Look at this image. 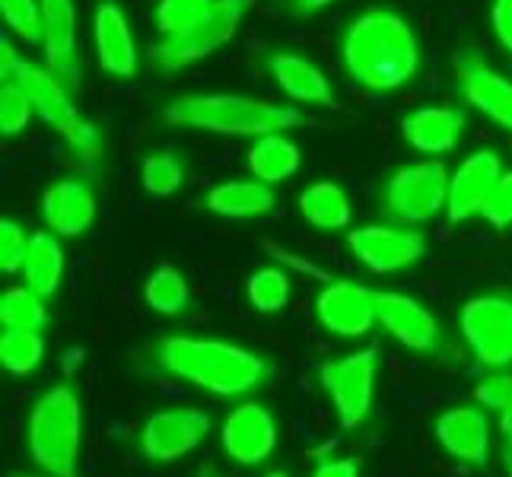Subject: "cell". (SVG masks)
<instances>
[{
  "label": "cell",
  "mask_w": 512,
  "mask_h": 477,
  "mask_svg": "<svg viewBox=\"0 0 512 477\" xmlns=\"http://www.w3.org/2000/svg\"><path fill=\"white\" fill-rule=\"evenodd\" d=\"M217 0H160L156 7V29L166 35H179L191 29L194 23H201L204 16L214 10Z\"/></svg>",
  "instance_id": "obj_32"
},
{
  "label": "cell",
  "mask_w": 512,
  "mask_h": 477,
  "mask_svg": "<svg viewBox=\"0 0 512 477\" xmlns=\"http://www.w3.org/2000/svg\"><path fill=\"white\" fill-rule=\"evenodd\" d=\"M277 446V423L261 404H242L223 423V449L239 465H261Z\"/></svg>",
  "instance_id": "obj_17"
},
{
  "label": "cell",
  "mask_w": 512,
  "mask_h": 477,
  "mask_svg": "<svg viewBox=\"0 0 512 477\" xmlns=\"http://www.w3.org/2000/svg\"><path fill=\"white\" fill-rule=\"evenodd\" d=\"M481 217L490 220L493 226H509L512 223V172H503V179L497 182V188H493Z\"/></svg>",
  "instance_id": "obj_37"
},
{
  "label": "cell",
  "mask_w": 512,
  "mask_h": 477,
  "mask_svg": "<svg viewBox=\"0 0 512 477\" xmlns=\"http://www.w3.org/2000/svg\"><path fill=\"white\" fill-rule=\"evenodd\" d=\"M0 80L23 86L35 105V115L67 140V147L80 156V163L86 169H93L99 163V156H102L99 128L80 118V112L74 109V102L67 96L64 80L55 74V70L23 61L16 55V48L7 42V35L0 39Z\"/></svg>",
  "instance_id": "obj_4"
},
{
  "label": "cell",
  "mask_w": 512,
  "mask_h": 477,
  "mask_svg": "<svg viewBox=\"0 0 512 477\" xmlns=\"http://www.w3.org/2000/svg\"><path fill=\"white\" fill-rule=\"evenodd\" d=\"M80 401L70 385L39 398L29 417V452L51 477H80Z\"/></svg>",
  "instance_id": "obj_5"
},
{
  "label": "cell",
  "mask_w": 512,
  "mask_h": 477,
  "mask_svg": "<svg viewBox=\"0 0 512 477\" xmlns=\"http://www.w3.org/2000/svg\"><path fill=\"white\" fill-rule=\"evenodd\" d=\"M462 334L484 366L512 363V299L490 293L465 303Z\"/></svg>",
  "instance_id": "obj_10"
},
{
  "label": "cell",
  "mask_w": 512,
  "mask_h": 477,
  "mask_svg": "<svg viewBox=\"0 0 512 477\" xmlns=\"http://www.w3.org/2000/svg\"><path fill=\"white\" fill-rule=\"evenodd\" d=\"M274 191L268 182H220L204 194V207L217 217L252 220L274 210Z\"/></svg>",
  "instance_id": "obj_23"
},
{
  "label": "cell",
  "mask_w": 512,
  "mask_h": 477,
  "mask_svg": "<svg viewBox=\"0 0 512 477\" xmlns=\"http://www.w3.org/2000/svg\"><path fill=\"white\" fill-rule=\"evenodd\" d=\"M341 58L357 86L369 93H392L417 74L420 48L411 26L395 10L369 7L344 29Z\"/></svg>",
  "instance_id": "obj_1"
},
{
  "label": "cell",
  "mask_w": 512,
  "mask_h": 477,
  "mask_svg": "<svg viewBox=\"0 0 512 477\" xmlns=\"http://www.w3.org/2000/svg\"><path fill=\"white\" fill-rule=\"evenodd\" d=\"M93 42L99 67L112 77H134L137 74V42L131 35L128 16L115 0H102L93 13Z\"/></svg>",
  "instance_id": "obj_18"
},
{
  "label": "cell",
  "mask_w": 512,
  "mask_h": 477,
  "mask_svg": "<svg viewBox=\"0 0 512 477\" xmlns=\"http://www.w3.org/2000/svg\"><path fill=\"white\" fill-rule=\"evenodd\" d=\"M376 366H379L376 347H366V350L350 353V357H344V360L319 366V379L325 385V392L334 404V414H338L344 430L360 427L369 414V408H373Z\"/></svg>",
  "instance_id": "obj_9"
},
{
  "label": "cell",
  "mask_w": 512,
  "mask_h": 477,
  "mask_svg": "<svg viewBox=\"0 0 512 477\" xmlns=\"http://www.w3.org/2000/svg\"><path fill=\"white\" fill-rule=\"evenodd\" d=\"M465 134V112L455 105H430V109H417L404 115L401 137L420 153H449L458 147Z\"/></svg>",
  "instance_id": "obj_21"
},
{
  "label": "cell",
  "mask_w": 512,
  "mask_h": 477,
  "mask_svg": "<svg viewBox=\"0 0 512 477\" xmlns=\"http://www.w3.org/2000/svg\"><path fill=\"white\" fill-rule=\"evenodd\" d=\"M331 4H334V0H290V10L296 16H312V13H322Z\"/></svg>",
  "instance_id": "obj_40"
},
{
  "label": "cell",
  "mask_w": 512,
  "mask_h": 477,
  "mask_svg": "<svg viewBox=\"0 0 512 477\" xmlns=\"http://www.w3.org/2000/svg\"><path fill=\"white\" fill-rule=\"evenodd\" d=\"M45 357V341L39 331H4L0 338V363L13 376H26Z\"/></svg>",
  "instance_id": "obj_29"
},
{
  "label": "cell",
  "mask_w": 512,
  "mask_h": 477,
  "mask_svg": "<svg viewBox=\"0 0 512 477\" xmlns=\"http://www.w3.org/2000/svg\"><path fill=\"white\" fill-rule=\"evenodd\" d=\"M474 398H478L481 408H490L500 414V430H503V439L509 443L512 439V379L509 376L484 379L478 388H474Z\"/></svg>",
  "instance_id": "obj_35"
},
{
  "label": "cell",
  "mask_w": 512,
  "mask_h": 477,
  "mask_svg": "<svg viewBox=\"0 0 512 477\" xmlns=\"http://www.w3.org/2000/svg\"><path fill=\"white\" fill-rule=\"evenodd\" d=\"M42 48H45V67L55 70L67 90H77L80 51H77L74 0H42Z\"/></svg>",
  "instance_id": "obj_16"
},
{
  "label": "cell",
  "mask_w": 512,
  "mask_h": 477,
  "mask_svg": "<svg viewBox=\"0 0 512 477\" xmlns=\"http://www.w3.org/2000/svg\"><path fill=\"white\" fill-rule=\"evenodd\" d=\"M61 277H64V252H61V242L55 233H32L29 239V252L23 261V280L32 293H39L42 299L55 296L61 287Z\"/></svg>",
  "instance_id": "obj_24"
},
{
  "label": "cell",
  "mask_w": 512,
  "mask_h": 477,
  "mask_svg": "<svg viewBox=\"0 0 512 477\" xmlns=\"http://www.w3.org/2000/svg\"><path fill=\"white\" fill-rule=\"evenodd\" d=\"M455 77L474 109L512 134V80L497 74L474 51H458L455 55Z\"/></svg>",
  "instance_id": "obj_13"
},
{
  "label": "cell",
  "mask_w": 512,
  "mask_h": 477,
  "mask_svg": "<svg viewBox=\"0 0 512 477\" xmlns=\"http://www.w3.org/2000/svg\"><path fill=\"white\" fill-rule=\"evenodd\" d=\"M449 198V172L436 159H420V163L401 166L392 172L385 185L382 207L385 217L398 226H420L433 220L439 210H446Z\"/></svg>",
  "instance_id": "obj_7"
},
{
  "label": "cell",
  "mask_w": 512,
  "mask_h": 477,
  "mask_svg": "<svg viewBox=\"0 0 512 477\" xmlns=\"http://www.w3.org/2000/svg\"><path fill=\"white\" fill-rule=\"evenodd\" d=\"M268 249L274 252V258L290 264V268L325 280L319 299H315V315H319V322L331 334H341V338H363V334L373 331V325L379 322V315H376L373 296H369V287L357 284V280L331 277L322 268L309 264L306 258H299V255H293L287 249H277V245H268Z\"/></svg>",
  "instance_id": "obj_6"
},
{
  "label": "cell",
  "mask_w": 512,
  "mask_h": 477,
  "mask_svg": "<svg viewBox=\"0 0 512 477\" xmlns=\"http://www.w3.org/2000/svg\"><path fill=\"white\" fill-rule=\"evenodd\" d=\"M503 465H506V474L512 477V439L503 446Z\"/></svg>",
  "instance_id": "obj_41"
},
{
  "label": "cell",
  "mask_w": 512,
  "mask_h": 477,
  "mask_svg": "<svg viewBox=\"0 0 512 477\" xmlns=\"http://www.w3.org/2000/svg\"><path fill=\"white\" fill-rule=\"evenodd\" d=\"M436 439L452 458L465 465H487L490 420L484 408H452L436 420Z\"/></svg>",
  "instance_id": "obj_20"
},
{
  "label": "cell",
  "mask_w": 512,
  "mask_h": 477,
  "mask_svg": "<svg viewBox=\"0 0 512 477\" xmlns=\"http://www.w3.org/2000/svg\"><path fill=\"white\" fill-rule=\"evenodd\" d=\"M299 169V147L287 134H264L249 147V172L258 182L277 185Z\"/></svg>",
  "instance_id": "obj_25"
},
{
  "label": "cell",
  "mask_w": 512,
  "mask_h": 477,
  "mask_svg": "<svg viewBox=\"0 0 512 477\" xmlns=\"http://www.w3.org/2000/svg\"><path fill=\"white\" fill-rule=\"evenodd\" d=\"M144 299L153 312L160 315H179L188 309V284L182 271H175L172 264H160L150 277H147V287H144Z\"/></svg>",
  "instance_id": "obj_28"
},
{
  "label": "cell",
  "mask_w": 512,
  "mask_h": 477,
  "mask_svg": "<svg viewBox=\"0 0 512 477\" xmlns=\"http://www.w3.org/2000/svg\"><path fill=\"white\" fill-rule=\"evenodd\" d=\"M210 417L198 408H172L153 414L140 430V449L150 462H175L204 443Z\"/></svg>",
  "instance_id": "obj_12"
},
{
  "label": "cell",
  "mask_w": 512,
  "mask_h": 477,
  "mask_svg": "<svg viewBox=\"0 0 512 477\" xmlns=\"http://www.w3.org/2000/svg\"><path fill=\"white\" fill-rule=\"evenodd\" d=\"M163 121L175 128L207 131V134H226V137H264V134H284L299 128L306 115L293 105L261 102L249 96H182L172 99L163 109Z\"/></svg>",
  "instance_id": "obj_3"
},
{
  "label": "cell",
  "mask_w": 512,
  "mask_h": 477,
  "mask_svg": "<svg viewBox=\"0 0 512 477\" xmlns=\"http://www.w3.org/2000/svg\"><path fill=\"white\" fill-rule=\"evenodd\" d=\"M13 477H35V474H13Z\"/></svg>",
  "instance_id": "obj_43"
},
{
  "label": "cell",
  "mask_w": 512,
  "mask_h": 477,
  "mask_svg": "<svg viewBox=\"0 0 512 477\" xmlns=\"http://www.w3.org/2000/svg\"><path fill=\"white\" fill-rule=\"evenodd\" d=\"M0 325L4 331H39L48 325V309L39 293L29 287H13L0 296Z\"/></svg>",
  "instance_id": "obj_27"
},
{
  "label": "cell",
  "mask_w": 512,
  "mask_h": 477,
  "mask_svg": "<svg viewBox=\"0 0 512 477\" xmlns=\"http://www.w3.org/2000/svg\"><path fill=\"white\" fill-rule=\"evenodd\" d=\"M299 214L315 229H344L350 223V198L334 182H312L299 194Z\"/></svg>",
  "instance_id": "obj_26"
},
{
  "label": "cell",
  "mask_w": 512,
  "mask_h": 477,
  "mask_svg": "<svg viewBox=\"0 0 512 477\" xmlns=\"http://www.w3.org/2000/svg\"><path fill=\"white\" fill-rule=\"evenodd\" d=\"M7 29L26 42H42V0H0Z\"/></svg>",
  "instance_id": "obj_34"
},
{
  "label": "cell",
  "mask_w": 512,
  "mask_h": 477,
  "mask_svg": "<svg viewBox=\"0 0 512 477\" xmlns=\"http://www.w3.org/2000/svg\"><path fill=\"white\" fill-rule=\"evenodd\" d=\"M369 296H373V303H376L379 325L392 334L398 344L420 350V353L436 350L439 325L417 299L395 293V290H376V287H369Z\"/></svg>",
  "instance_id": "obj_15"
},
{
  "label": "cell",
  "mask_w": 512,
  "mask_h": 477,
  "mask_svg": "<svg viewBox=\"0 0 512 477\" xmlns=\"http://www.w3.org/2000/svg\"><path fill=\"white\" fill-rule=\"evenodd\" d=\"M29 239L26 229L16 220H0V271L4 274H16L23 271V261L29 252Z\"/></svg>",
  "instance_id": "obj_36"
},
{
  "label": "cell",
  "mask_w": 512,
  "mask_h": 477,
  "mask_svg": "<svg viewBox=\"0 0 512 477\" xmlns=\"http://www.w3.org/2000/svg\"><path fill=\"white\" fill-rule=\"evenodd\" d=\"M35 112V105L29 99V93L20 83H4L0 86V134L4 137H16Z\"/></svg>",
  "instance_id": "obj_33"
},
{
  "label": "cell",
  "mask_w": 512,
  "mask_h": 477,
  "mask_svg": "<svg viewBox=\"0 0 512 477\" xmlns=\"http://www.w3.org/2000/svg\"><path fill=\"white\" fill-rule=\"evenodd\" d=\"M350 252L373 274H395L427 255V236L401 226H360L347 233Z\"/></svg>",
  "instance_id": "obj_11"
},
{
  "label": "cell",
  "mask_w": 512,
  "mask_h": 477,
  "mask_svg": "<svg viewBox=\"0 0 512 477\" xmlns=\"http://www.w3.org/2000/svg\"><path fill=\"white\" fill-rule=\"evenodd\" d=\"M264 64H268V74L274 77V83L293 102L322 105V109H331L334 105L331 83L312 61L293 55V51H271V55L264 58Z\"/></svg>",
  "instance_id": "obj_22"
},
{
  "label": "cell",
  "mask_w": 512,
  "mask_h": 477,
  "mask_svg": "<svg viewBox=\"0 0 512 477\" xmlns=\"http://www.w3.org/2000/svg\"><path fill=\"white\" fill-rule=\"evenodd\" d=\"M357 474H360V465L353 462V458H325L312 477H357Z\"/></svg>",
  "instance_id": "obj_39"
},
{
  "label": "cell",
  "mask_w": 512,
  "mask_h": 477,
  "mask_svg": "<svg viewBox=\"0 0 512 477\" xmlns=\"http://www.w3.org/2000/svg\"><path fill=\"white\" fill-rule=\"evenodd\" d=\"M249 303L258 312H280L290 299V277L280 268H261L249 277Z\"/></svg>",
  "instance_id": "obj_31"
},
{
  "label": "cell",
  "mask_w": 512,
  "mask_h": 477,
  "mask_svg": "<svg viewBox=\"0 0 512 477\" xmlns=\"http://www.w3.org/2000/svg\"><path fill=\"white\" fill-rule=\"evenodd\" d=\"M42 217L55 236H64V239L83 236L96 220V194L90 182H83V179L55 182L42 198Z\"/></svg>",
  "instance_id": "obj_19"
},
{
  "label": "cell",
  "mask_w": 512,
  "mask_h": 477,
  "mask_svg": "<svg viewBox=\"0 0 512 477\" xmlns=\"http://www.w3.org/2000/svg\"><path fill=\"white\" fill-rule=\"evenodd\" d=\"M245 10H249V0H217L214 10L201 23H194L179 35H166L153 51V64L172 74V70H182L194 61L214 55L217 48H223L236 35Z\"/></svg>",
  "instance_id": "obj_8"
},
{
  "label": "cell",
  "mask_w": 512,
  "mask_h": 477,
  "mask_svg": "<svg viewBox=\"0 0 512 477\" xmlns=\"http://www.w3.org/2000/svg\"><path fill=\"white\" fill-rule=\"evenodd\" d=\"M140 182L153 198H169L185 182V163L175 153H150L140 166Z\"/></svg>",
  "instance_id": "obj_30"
},
{
  "label": "cell",
  "mask_w": 512,
  "mask_h": 477,
  "mask_svg": "<svg viewBox=\"0 0 512 477\" xmlns=\"http://www.w3.org/2000/svg\"><path fill=\"white\" fill-rule=\"evenodd\" d=\"M503 179V163L493 150L471 153L462 166L449 175V198L446 217L449 223H465L471 217L484 214V204L490 201L493 188Z\"/></svg>",
  "instance_id": "obj_14"
},
{
  "label": "cell",
  "mask_w": 512,
  "mask_h": 477,
  "mask_svg": "<svg viewBox=\"0 0 512 477\" xmlns=\"http://www.w3.org/2000/svg\"><path fill=\"white\" fill-rule=\"evenodd\" d=\"M490 26H493V35H497V42L512 55V0H493Z\"/></svg>",
  "instance_id": "obj_38"
},
{
  "label": "cell",
  "mask_w": 512,
  "mask_h": 477,
  "mask_svg": "<svg viewBox=\"0 0 512 477\" xmlns=\"http://www.w3.org/2000/svg\"><path fill=\"white\" fill-rule=\"evenodd\" d=\"M156 366L163 373L185 379L220 398L255 392L264 376H268V366L252 350L236 347L229 341L185 338V334H169V338L160 341V347H156Z\"/></svg>",
  "instance_id": "obj_2"
},
{
  "label": "cell",
  "mask_w": 512,
  "mask_h": 477,
  "mask_svg": "<svg viewBox=\"0 0 512 477\" xmlns=\"http://www.w3.org/2000/svg\"><path fill=\"white\" fill-rule=\"evenodd\" d=\"M268 477H287V474H280V471H271Z\"/></svg>",
  "instance_id": "obj_42"
}]
</instances>
